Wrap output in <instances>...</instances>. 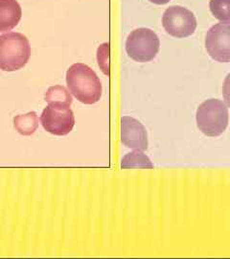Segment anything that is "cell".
I'll list each match as a JSON object with an SVG mask.
<instances>
[{"label": "cell", "mask_w": 230, "mask_h": 259, "mask_svg": "<svg viewBox=\"0 0 230 259\" xmlns=\"http://www.w3.org/2000/svg\"><path fill=\"white\" fill-rule=\"evenodd\" d=\"M66 84L69 93L84 105L99 102L102 97V83L88 65L74 64L66 71Z\"/></svg>", "instance_id": "6da1fadb"}, {"label": "cell", "mask_w": 230, "mask_h": 259, "mask_svg": "<svg viewBox=\"0 0 230 259\" xmlns=\"http://www.w3.org/2000/svg\"><path fill=\"white\" fill-rule=\"evenodd\" d=\"M31 57V46L27 37L17 32L0 35V69L17 71L27 65Z\"/></svg>", "instance_id": "7a4b0ae2"}, {"label": "cell", "mask_w": 230, "mask_h": 259, "mask_svg": "<svg viewBox=\"0 0 230 259\" xmlns=\"http://www.w3.org/2000/svg\"><path fill=\"white\" fill-rule=\"evenodd\" d=\"M197 126L203 135L216 138L228 126L229 114L224 103L218 99H208L202 103L196 113Z\"/></svg>", "instance_id": "3957f363"}, {"label": "cell", "mask_w": 230, "mask_h": 259, "mask_svg": "<svg viewBox=\"0 0 230 259\" xmlns=\"http://www.w3.org/2000/svg\"><path fill=\"white\" fill-rule=\"evenodd\" d=\"M159 48V38L149 28H137L131 31L126 40L127 54L138 63L153 61L158 54Z\"/></svg>", "instance_id": "277c9868"}, {"label": "cell", "mask_w": 230, "mask_h": 259, "mask_svg": "<svg viewBox=\"0 0 230 259\" xmlns=\"http://www.w3.org/2000/svg\"><path fill=\"white\" fill-rule=\"evenodd\" d=\"M197 25V19L193 13L179 5L169 7L162 16V26L166 33L176 38L193 35Z\"/></svg>", "instance_id": "5b68a950"}, {"label": "cell", "mask_w": 230, "mask_h": 259, "mask_svg": "<svg viewBox=\"0 0 230 259\" xmlns=\"http://www.w3.org/2000/svg\"><path fill=\"white\" fill-rule=\"evenodd\" d=\"M39 121L47 133L58 137L68 135L75 126V116L70 107L58 104H48Z\"/></svg>", "instance_id": "8992f818"}, {"label": "cell", "mask_w": 230, "mask_h": 259, "mask_svg": "<svg viewBox=\"0 0 230 259\" xmlns=\"http://www.w3.org/2000/svg\"><path fill=\"white\" fill-rule=\"evenodd\" d=\"M205 48L216 62L230 63V23L220 22L212 26L205 36Z\"/></svg>", "instance_id": "52a82bcc"}, {"label": "cell", "mask_w": 230, "mask_h": 259, "mask_svg": "<svg viewBox=\"0 0 230 259\" xmlns=\"http://www.w3.org/2000/svg\"><path fill=\"white\" fill-rule=\"evenodd\" d=\"M121 141L128 148L146 151L148 135L141 122L130 116L121 118Z\"/></svg>", "instance_id": "ba28073f"}, {"label": "cell", "mask_w": 230, "mask_h": 259, "mask_svg": "<svg viewBox=\"0 0 230 259\" xmlns=\"http://www.w3.org/2000/svg\"><path fill=\"white\" fill-rule=\"evenodd\" d=\"M22 18V9L17 0H0V33L9 32Z\"/></svg>", "instance_id": "9c48e42d"}, {"label": "cell", "mask_w": 230, "mask_h": 259, "mask_svg": "<svg viewBox=\"0 0 230 259\" xmlns=\"http://www.w3.org/2000/svg\"><path fill=\"white\" fill-rule=\"evenodd\" d=\"M14 128L21 136L29 137L36 133L40 121L35 111H29L25 114H19L14 118Z\"/></svg>", "instance_id": "30bf717a"}, {"label": "cell", "mask_w": 230, "mask_h": 259, "mask_svg": "<svg viewBox=\"0 0 230 259\" xmlns=\"http://www.w3.org/2000/svg\"><path fill=\"white\" fill-rule=\"evenodd\" d=\"M122 169H129V168H146L153 169L154 164L151 159L143 153V151L134 150L133 152L127 154L122 158L121 161Z\"/></svg>", "instance_id": "8fae6325"}, {"label": "cell", "mask_w": 230, "mask_h": 259, "mask_svg": "<svg viewBox=\"0 0 230 259\" xmlns=\"http://www.w3.org/2000/svg\"><path fill=\"white\" fill-rule=\"evenodd\" d=\"M44 100L48 104H58L67 107H70L73 101L69 91L63 85L50 87L45 93Z\"/></svg>", "instance_id": "7c38bea8"}, {"label": "cell", "mask_w": 230, "mask_h": 259, "mask_svg": "<svg viewBox=\"0 0 230 259\" xmlns=\"http://www.w3.org/2000/svg\"><path fill=\"white\" fill-rule=\"evenodd\" d=\"M209 9L215 19L230 23V0H210Z\"/></svg>", "instance_id": "4fadbf2b"}, {"label": "cell", "mask_w": 230, "mask_h": 259, "mask_svg": "<svg viewBox=\"0 0 230 259\" xmlns=\"http://www.w3.org/2000/svg\"><path fill=\"white\" fill-rule=\"evenodd\" d=\"M97 61L102 71L110 75V44L105 42L97 50Z\"/></svg>", "instance_id": "5bb4252c"}, {"label": "cell", "mask_w": 230, "mask_h": 259, "mask_svg": "<svg viewBox=\"0 0 230 259\" xmlns=\"http://www.w3.org/2000/svg\"><path fill=\"white\" fill-rule=\"evenodd\" d=\"M222 96L224 104L227 108H230V73L225 77L222 83Z\"/></svg>", "instance_id": "9a60e30c"}, {"label": "cell", "mask_w": 230, "mask_h": 259, "mask_svg": "<svg viewBox=\"0 0 230 259\" xmlns=\"http://www.w3.org/2000/svg\"><path fill=\"white\" fill-rule=\"evenodd\" d=\"M149 1L154 4H157V5H164V4L169 3L171 0H149Z\"/></svg>", "instance_id": "2e32d148"}]
</instances>
